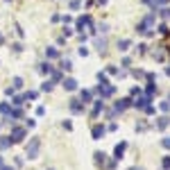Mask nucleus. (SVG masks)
<instances>
[{
  "instance_id": "11",
  "label": "nucleus",
  "mask_w": 170,
  "mask_h": 170,
  "mask_svg": "<svg viewBox=\"0 0 170 170\" xmlns=\"http://www.w3.org/2000/svg\"><path fill=\"white\" fill-rule=\"evenodd\" d=\"M148 102H150L148 98H138V100L134 102V104H136V107H143V109H145V107H148Z\"/></svg>"
},
{
  "instance_id": "13",
  "label": "nucleus",
  "mask_w": 170,
  "mask_h": 170,
  "mask_svg": "<svg viewBox=\"0 0 170 170\" xmlns=\"http://www.w3.org/2000/svg\"><path fill=\"white\" fill-rule=\"evenodd\" d=\"M156 127H159V129H166V127H168V118H159V125H156Z\"/></svg>"
},
{
  "instance_id": "28",
  "label": "nucleus",
  "mask_w": 170,
  "mask_h": 170,
  "mask_svg": "<svg viewBox=\"0 0 170 170\" xmlns=\"http://www.w3.org/2000/svg\"><path fill=\"white\" fill-rule=\"evenodd\" d=\"M0 43H2V34H0Z\"/></svg>"
},
{
  "instance_id": "6",
  "label": "nucleus",
  "mask_w": 170,
  "mask_h": 170,
  "mask_svg": "<svg viewBox=\"0 0 170 170\" xmlns=\"http://www.w3.org/2000/svg\"><path fill=\"white\" fill-rule=\"evenodd\" d=\"M129 102H132V100H127V98H125V100H120L118 104H116V111H122V109H127V107H129Z\"/></svg>"
},
{
  "instance_id": "27",
  "label": "nucleus",
  "mask_w": 170,
  "mask_h": 170,
  "mask_svg": "<svg viewBox=\"0 0 170 170\" xmlns=\"http://www.w3.org/2000/svg\"><path fill=\"white\" fill-rule=\"evenodd\" d=\"M129 170H141V168H129Z\"/></svg>"
},
{
  "instance_id": "23",
  "label": "nucleus",
  "mask_w": 170,
  "mask_h": 170,
  "mask_svg": "<svg viewBox=\"0 0 170 170\" xmlns=\"http://www.w3.org/2000/svg\"><path fill=\"white\" fill-rule=\"evenodd\" d=\"M163 145H166V148L170 150V136H168V138H163Z\"/></svg>"
},
{
  "instance_id": "17",
  "label": "nucleus",
  "mask_w": 170,
  "mask_h": 170,
  "mask_svg": "<svg viewBox=\"0 0 170 170\" xmlns=\"http://www.w3.org/2000/svg\"><path fill=\"white\" fill-rule=\"evenodd\" d=\"M0 114H11V109H9V104H0Z\"/></svg>"
},
{
  "instance_id": "1",
  "label": "nucleus",
  "mask_w": 170,
  "mask_h": 170,
  "mask_svg": "<svg viewBox=\"0 0 170 170\" xmlns=\"http://www.w3.org/2000/svg\"><path fill=\"white\" fill-rule=\"evenodd\" d=\"M39 148H41V141L39 138H32L30 143H27V159H37L39 156Z\"/></svg>"
},
{
  "instance_id": "9",
  "label": "nucleus",
  "mask_w": 170,
  "mask_h": 170,
  "mask_svg": "<svg viewBox=\"0 0 170 170\" xmlns=\"http://www.w3.org/2000/svg\"><path fill=\"white\" fill-rule=\"evenodd\" d=\"M118 50H122V52H125V50H129V41H127V39L118 41Z\"/></svg>"
},
{
  "instance_id": "20",
  "label": "nucleus",
  "mask_w": 170,
  "mask_h": 170,
  "mask_svg": "<svg viewBox=\"0 0 170 170\" xmlns=\"http://www.w3.org/2000/svg\"><path fill=\"white\" fill-rule=\"evenodd\" d=\"M70 9H79V0H73V2H70Z\"/></svg>"
},
{
  "instance_id": "10",
  "label": "nucleus",
  "mask_w": 170,
  "mask_h": 170,
  "mask_svg": "<svg viewBox=\"0 0 170 170\" xmlns=\"http://www.w3.org/2000/svg\"><path fill=\"white\" fill-rule=\"evenodd\" d=\"M95 45H98V50H100V52L107 50V41H104V39H98V41H95Z\"/></svg>"
},
{
  "instance_id": "16",
  "label": "nucleus",
  "mask_w": 170,
  "mask_h": 170,
  "mask_svg": "<svg viewBox=\"0 0 170 170\" xmlns=\"http://www.w3.org/2000/svg\"><path fill=\"white\" fill-rule=\"evenodd\" d=\"M61 68H64V70H70V68H73V64H70L68 59H64V61H61Z\"/></svg>"
},
{
  "instance_id": "4",
  "label": "nucleus",
  "mask_w": 170,
  "mask_h": 170,
  "mask_svg": "<svg viewBox=\"0 0 170 170\" xmlns=\"http://www.w3.org/2000/svg\"><path fill=\"white\" fill-rule=\"evenodd\" d=\"M125 148H127V143H118V145H116V150H114L116 159H122V154H125Z\"/></svg>"
},
{
  "instance_id": "25",
  "label": "nucleus",
  "mask_w": 170,
  "mask_h": 170,
  "mask_svg": "<svg viewBox=\"0 0 170 170\" xmlns=\"http://www.w3.org/2000/svg\"><path fill=\"white\" fill-rule=\"evenodd\" d=\"M168 2V0H156V5H166Z\"/></svg>"
},
{
  "instance_id": "24",
  "label": "nucleus",
  "mask_w": 170,
  "mask_h": 170,
  "mask_svg": "<svg viewBox=\"0 0 170 170\" xmlns=\"http://www.w3.org/2000/svg\"><path fill=\"white\" fill-rule=\"evenodd\" d=\"M0 170H14V168H9V166H0Z\"/></svg>"
},
{
  "instance_id": "22",
  "label": "nucleus",
  "mask_w": 170,
  "mask_h": 170,
  "mask_svg": "<svg viewBox=\"0 0 170 170\" xmlns=\"http://www.w3.org/2000/svg\"><path fill=\"white\" fill-rule=\"evenodd\" d=\"M163 168H166V170L170 168V156H166V159H163Z\"/></svg>"
},
{
  "instance_id": "3",
  "label": "nucleus",
  "mask_w": 170,
  "mask_h": 170,
  "mask_svg": "<svg viewBox=\"0 0 170 170\" xmlns=\"http://www.w3.org/2000/svg\"><path fill=\"white\" fill-rule=\"evenodd\" d=\"M64 89H66V91H75V89H77V82H75L73 77L64 79Z\"/></svg>"
},
{
  "instance_id": "12",
  "label": "nucleus",
  "mask_w": 170,
  "mask_h": 170,
  "mask_svg": "<svg viewBox=\"0 0 170 170\" xmlns=\"http://www.w3.org/2000/svg\"><path fill=\"white\" fill-rule=\"evenodd\" d=\"M70 109H73L75 114H77V111H82V104H79L77 100H73V102H70Z\"/></svg>"
},
{
  "instance_id": "18",
  "label": "nucleus",
  "mask_w": 170,
  "mask_h": 170,
  "mask_svg": "<svg viewBox=\"0 0 170 170\" xmlns=\"http://www.w3.org/2000/svg\"><path fill=\"white\" fill-rule=\"evenodd\" d=\"M98 79H100L102 84H109V79H107V75H104V73H98Z\"/></svg>"
},
{
  "instance_id": "7",
  "label": "nucleus",
  "mask_w": 170,
  "mask_h": 170,
  "mask_svg": "<svg viewBox=\"0 0 170 170\" xmlns=\"http://www.w3.org/2000/svg\"><path fill=\"white\" fill-rule=\"evenodd\" d=\"M45 57H48V59H57V57H59V52H57L55 48H48V50H45Z\"/></svg>"
},
{
  "instance_id": "29",
  "label": "nucleus",
  "mask_w": 170,
  "mask_h": 170,
  "mask_svg": "<svg viewBox=\"0 0 170 170\" xmlns=\"http://www.w3.org/2000/svg\"><path fill=\"white\" fill-rule=\"evenodd\" d=\"M168 102H170V98H168Z\"/></svg>"
},
{
  "instance_id": "8",
  "label": "nucleus",
  "mask_w": 170,
  "mask_h": 170,
  "mask_svg": "<svg viewBox=\"0 0 170 170\" xmlns=\"http://www.w3.org/2000/svg\"><path fill=\"white\" fill-rule=\"evenodd\" d=\"M9 145H11V138H9V136H2V138H0V150L9 148Z\"/></svg>"
},
{
  "instance_id": "14",
  "label": "nucleus",
  "mask_w": 170,
  "mask_h": 170,
  "mask_svg": "<svg viewBox=\"0 0 170 170\" xmlns=\"http://www.w3.org/2000/svg\"><path fill=\"white\" fill-rule=\"evenodd\" d=\"M89 100H91V93H89V91H82V102H84V104H86V102H89Z\"/></svg>"
},
{
  "instance_id": "21",
  "label": "nucleus",
  "mask_w": 170,
  "mask_h": 170,
  "mask_svg": "<svg viewBox=\"0 0 170 170\" xmlns=\"http://www.w3.org/2000/svg\"><path fill=\"white\" fill-rule=\"evenodd\" d=\"M41 89H43V91H50V89H52V82H45V84L41 86Z\"/></svg>"
},
{
  "instance_id": "26",
  "label": "nucleus",
  "mask_w": 170,
  "mask_h": 170,
  "mask_svg": "<svg viewBox=\"0 0 170 170\" xmlns=\"http://www.w3.org/2000/svg\"><path fill=\"white\" fill-rule=\"evenodd\" d=\"M0 166H5V163H2V156H0Z\"/></svg>"
},
{
  "instance_id": "15",
  "label": "nucleus",
  "mask_w": 170,
  "mask_h": 170,
  "mask_svg": "<svg viewBox=\"0 0 170 170\" xmlns=\"http://www.w3.org/2000/svg\"><path fill=\"white\" fill-rule=\"evenodd\" d=\"M41 73H52V66L50 64H41Z\"/></svg>"
},
{
  "instance_id": "19",
  "label": "nucleus",
  "mask_w": 170,
  "mask_h": 170,
  "mask_svg": "<svg viewBox=\"0 0 170 170\" xmlns=\"http://www.w3.org/2000/svg\"><path fill=\"white\" fill-rule=\"evenodd\" d=\"M23 86V79L21 77H14V89H21Z\"/></svg>"
},
{
  "instance_id": "5",
  "label": "nucleus",
  "mask_w": 170,
  "mask_h": 170,
  "mask_svg": "<svg viewBox=\"0 0 170 170\" xmlns=\"http://www.w3.org/2000/svg\"><path fill=\"white\" fill-rule=\"evenodd\" d=\"M102 134H104V127H100V125H95V127H93V138H95V141L100 138Z\"/></svg>"
},
{
  "instance_id": "2",
  "label": "nucleus",
  "mask_w": 170,
  "mask_h": 170,
  "mask_svg": "<svg viewBox=\"0 0 170 170\" xmlns=\"http://www.w3.org/2000/svg\"><path fill=\"white\" fill-rule=\"evenodd\" d=\"M23 136H25V129H23V127H14V129H11V141H14V143H21L23 141Z\"/></svg>"
},
{
  "instance_id": "30",
  "label": "nucleus",
  "mask_w": 170,
  "mask_h": 170,
  "mask_svg": "<svg viewBox=\"0 0 170 170\" xmlns=\"http://www.w3.org/2000/svg\"><path fill=\"white\" fill-rule=\"evenodd\" d=\"M168 11H170V9H168Z\"/></svg>"
}]
</instances>
